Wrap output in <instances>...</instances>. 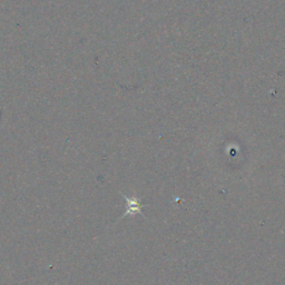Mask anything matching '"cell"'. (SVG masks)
<instances>
[{"instance_id":"1","label":"cell","mask_w":285,"mask_h":285,"mask_svg":"<svg viewBox=\"0 0 285 285\" xmlns=\"http://www.w3.org/2000/svg\"><path fill=\"white\" fill-rule=\"evenodd\" d=\"M124 198L126 200V211H125V214L122 216L125 217L127 215H135V214H141L144 216V214L142 213V203L141 200L136 196H131L128 197L126 195H124Z\"/></svg>"}]
</instances>
